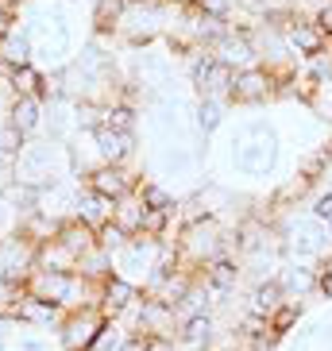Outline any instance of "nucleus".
<instances>
[{
  "label": "nucleus",
  "instance_id": "bb28decb",
  "mask_svg": "<svg viewBox=\"0 0 332 351\" xmlns=\"http://www.w3.org/2000/svg\"><path fill=\"white\" fill-rule=\"evenodd\" d=\"M35 267L39 270H78V258L58 243V239H47L35 247Z\"/></svg>",
  "mask_w": 332,
  "mask_h": 351
},
{
  "label": "nucleus",
  "instance_id": "e433bc0d",
  "mask_svg": "<svg viewBox=\"0 0 332 351\" xmlns=\"http://www.w3.org/2000/svg\"><path fill=\"white\" fill-rule=\"evenodd\" d=\"M16 228H20V217H16V213H12L4 201H0V236H12Z\"/></svg>",
  "mask_w": 332,
  "mask_h": 351
},
{
  "label": "nucleus",
  "instance_id": "f257e3e1",
  "mask_svg": "<svg viewBox=\"0 0 332 351\" xmlns=\"http://www.w3.org/2000/svg\"><path fill=\"white\" fill-rule=\"evenodd\" d=\"M282 135L270 120H248L239 124L228 139V166L232 174L248 178V182H263L274 178L282 166Z\"/></svg>",
  "mask_w": 332,
  "mask_h": 351
},
{
  "label": "nucleus",
  "instance_id": "4468645a",
  "mask_svg": "<svg viewBox=\"0 0 332 351\" xmlns=\"http://www.w3.org/2000/svg\"><path fill=\"white\" fill-rule=\"evenodd\" d=\"M139 293H143V289L132 286L128 278H120V274H108V278L101 282V298H97V309H101V317L120 320V317H124V313L135 305V301H139Z\"/></svg>",
  "mask_w": 332,
  "mask_h": 351
},
{
  "label": "nucleus",
  "instance_id": "473e14b6",
  "mask_svg": "<svg viewBox=\"0 0 332 351\" xmlns=\"http://www.w3.org/2000/svg\"><path fill=\"white\" fill-rule=\"evenodd\" d=\"M124 336H128V328L120 324V320H108V317H104L101 332H97V340H93V351H116L120 343H124Z\"/></svg>",
  "mask_w": 332,
  "mask_h": 351
},
{
  "label": "nucleus",
  "instance_id": "c9c22d12",
  "mask_svg": "<svg viewBox=\"0 0 332 351\" xmlns=\"http://www.w3.org/2000/svg\"><path fill=\"white\" fill-rule=\"evenodd\" d=\"M309 213H313L317 220H324V224H329V220H332V189H321V193L313 197Z\"/></svg>",
  "mask_w": 332,
  "mask_h": 351
},
{
  "label": "nucleus",
  "instance_id": "2eb2a0df",
  "mask_svg": "<svg viewBox=\"0 0 332 351\" xmlns=\"http://www.w3.org/2000/svg\"><path fill=\"white\" fill-rule=\"evenodd\" d=\"M217 336H220L217 317H213V313H198V317H186L182 324H178L174 343H178L182 351H209Z\"/></svg>",
  "mask_w": 332,
  "mask_h": 351
},
{
  "label": "nucleus",
  "instance_id": "423d86ee",
  "mask_svg": "<svg viewBox=\"0 0 332 351\" xmlns=\"http://www.w3.org/2000/svg\"><path fill=\"white\" fill-rule=\"evenodd\" d=\"M267 101H274V70L255 62L248 70L232 73L228 104H236V108H255V104H267Z\"/></svg>",
  "mask_w": 332,
  "mask_h": 351
},
{
  "label": "nucleus",
  "instance_id": "cd10ccee",
  "mask_svg": "<svg viewBox=\"0 0 332 351\" xmlns=\"http://www.w3.org/2000/svg\"><path fill=\"white\" fill-rule=\"evenodd\" d=\"M301 317H305V305H301L298 298H286L278 309L270 313V332H274L278 340H286V336H294V328H298Z\"/></svg>",
  "mask_w": 332,
  "mask_h": 351
},
{
  "label": "nucleus",
  "instance_id": "f3484780",
  "mask_svg": "<svg viewBox=\"0 0 332 351\" xmlns=\"http://www.w3.org/2000/svg\"><path fill=\"white\" fill-rule=\"evenodd\" d=\"M4 120H8L23 139H35L43 132V101L39 97H12L4 104Z\"/></svg>",
  "mask_w": 332,
  "mask_h": 351
},
{
  "label": "nucleus",
  "instance_id": "9d476101",
  "mask_svg": "<svg viewBox=\"0 0 332 351\" xmlns=\"http://www.w3.org/2000/svg\"><path fill=\"white\" fill-rule=\"evenodd\" d=\"M97 151V162H112V166H132L135 151H139V135L135 132H116V128H93L89 132Z\"/></svg>",
  "mask_w": 332,
  "mask_h": 351
},
{
  "label": "nucleus",
  "instance_id": "79ce46f5",
  "mask_svg": "<svg viewBox=\"0 0 332 351\" xmlns=\"http://www.w3.org/2000/svg\"><path fill=\"white\" fill-rule=\"evenodd\" d=\"M178 351H182V348H178Z\"/></svg>",
  "mask_w": 332,
  "mask_h": 351
},
{
  "label": "nucleus",
  "instance_id": "ea45409f",
  "mask_svg": "<svg viewBox=\"0 0 332 351\" xmlns=\"http://www.w3.org/2000/svg\"><path fill=\"white\" fill-rule=\"evenodd\" d=\"M12 23H16V16H12V12H8V8H4V4H0V35L8 32Z\"/></svg>",
  "mask_w": 332,
  "mask_h": 351
},
{
  "label": "nucleus",
  "instance_id": "7ed1b4c3",
  "mask_svg": "<svg viewBox=\"0 0 332 351\" xmlns=\"http://www.w3.org/2000/svg\"><path fill=\"white\" fill-rule=\"evenodd\" d=\"M278 243H282V255L286 258L321 263L332 251V232L313 213H286V220L278 224Z\"/></svg>",
  "mask_w": 332,
  "mask_h": 351
},
{
  "label": "nucleus",
  "instance_id": "c756f323",
  "mask_svg": "<svg viewBox=\"0 0 332 351\" xmlns=\"http://www.w3.org/2000/svg\"><path fill=\"white\" fill-rule=\"evenodd\" d=\"M78 274L82 278H89V282H97L101 286L108 274H112V255H104L101 247H93V251H85L82 258H78Z\"/></svg>",
  "mask_w": 332,
  "mask_h": 351
},
{
  "label": "nucleus",
  "instance_id": "72a5a7b5",
  "mask_svg": "<svg viewBox=\"0 0 332 351\" xmlns=\"http://www.w3.org/2000/svg\"><path fill=\"white\" fill-rule=\"evenodd\" d=\"M23 143H27V139H23V135L8 124V120H0V155H4V158H16Z\"/></svg>",
  "mask_w": 332,
  "mask_h": 351
},
{
  "label": "nucleus",
  "instance_id": "7c9ffc66",
  "mask_svg": "<svg viewBox=\"0 0 332 351\" xmlns=\"http://www.w3.org/2000/svg\"><path fill=\"white\" fill-rule=\"evenodd\" d=\"M112 220L124 228L128 236H139V228H143V205H139V197H124V201H116V213Z\"/></svg>",
  "mask_w": 332,
  "mask_h": 351
},
{
  "label": "nucleus",
  "instance_id": "393cba45",
  "mask_svg": "<svg viewBox=\"0 0 332 351\" xmlns=\"http://www.w3.org/2000/svg\"><path fill=\"white\" fill-rule=\"evenodd\" d=\"M4 85H8V97H39L43 93V70L35 62L16 66V70H8Z\"/></svg>",
  "mask_w": 332,
  "mask_h": 351
},
{
  "label": "nucleus",
  "instance_id": "2f4dec72",
  "mask_svg": "<svg viewBox=\"0 0 332 351\" xmlns=\"http://www.w3.org/2000/svg\"><path fill=\"white\" fill-rule=\"evenodd\" d=\"M128 239H132V236H128V232L116 224V220H108V224L97 228V247H101L104 255H120V251L128 247Z\"/></svg>",
  "mask_w": 332,
  "mask_h": 351
},
{
  "label": "nucleus",
  "instance_id": "9b49d317",
  "mask_svg": "<svg viewBox=\"0 0 332 351\" xmlns=\"http://www.w3.org/2000/svg\"><path fill=\"white\" fill-rule=\"evenodd\" d=\"M8 313L20 320L23 328H39V332H54L58 324H62V317H66L54 301H43V298H35V293H27V289L20 293V301H16Z\"/></svg>",
  "mask_w": 332,
  "mask_h": 351
},
{
  "label": "nucleus",
  "instance_id": "4c0bfd02",
  "mask_svg": "<svg viewBox=\"0 0 332 351\" xmlns=\"http://www.w3.org/2000/svg\"><path fill=\"white\" fill-rule=\"evenodd\" d=\"M143 351H178V343L174 340H163V336H147Z\"/></svg>",
  "mask_w": 332,
  "mask_h": 351
},
{
  "label": "nucleus",
  "instance_id": "f03ea898",
  "mask_svg": "<svg viewBox=\"0 0 332 351\" xmlns=\"http://www.w3.org/2000/svg\"><path fill=\"white\" fill-rule=\"evenodd\" d=\"M12 178L23 182V186H54V182H66L70 174V147L62 139H47V135H35L20 147V155L12 158Z\"/></svg>",
  "mask_w": 332,
  "mask_h": 351
},
{
  "label": "nucleus",
  "instance_id": "6e6552de",
  "mask_svg": "<svg viewBox=\"0 0 332 351\" xmlns=\"http://www.w3.org/2000/svg\"><path fill=\"white\" fill-rule=\"evenodd\" d=\"M35 270V243L23 239L20 232L0 236V282L4 286H23Z\"/></svg>",
  "mask_w": 332,
  "mask_h": 351
},
{
  "label": "nucleus",
  "instance_id": "39448f33",
  "mask_svg": "<svg viewBox=\"0 0 332 351\" xmlns=\"http://www.w3.org/2000/svg\"><path fill=\"white\" fill-rule=\"evenodd\" d=\"M104 317L97 305H85V309H73L62 317V324L54 328V340H58V351H93V340L101 332Z\"/></svg>",
  "mask_w": 332,
  "mask_h": 351
},
{
  "label": "nucleus",
  "instance_id": "aec40b11",
  "mask_svg": "<svg viewBox=\"0 0 332 351\" xmlns=\"http://www.w3.org/2000/svg\"><path fill=\"white\" fill-rule=\"evenodd\" d=\"M112 213H116V201H108V197H101V193H89V189L82 186V193H78V205H73V220H82L85 228H101V224H108L112 220Z\"/></svg>",
  "mask_w": 332,
  "mask_h": 351
},
{
  "label": "nucleus",
  "instance_id": "a878e982",
  "mask_svg": "<svg viewBox=\"0 0 332 351\" xmlns=\"http://www.w3.org/2000/svg\"><path fill=\"white\" fill-rule=\"evenodd\" d=\"M135 197H139V205H143V208H163V213H174V208H178L174 189H166L158 178H139Z\"/></svg>",
  "mask_w": 332,
  "mask_h": 351
},
{
  "label": "nucleus",
  "instance_id": "6ab92c4d",
  "mask_svg": "<svg viewBox=\"0 0 332 351\" xmlns=\"http://www.w3.org/2000/svg\"><path fill=\"white\" fill-rule=\"evenodd\" d=\"M32 62V35L23 23H12L8 32L0 35V66L4 70H16V66Z\"/></svg>",
  "mask_w": 332,
  "mask_h": 351
},
{
  "label": "nucleus",
  "instance_id": "1a4fd4ad",
  "mask_svg": "<svg viewBox=\"0 0 332 351\" xmlns=\"http://www.w3.org/2000/svg\"><path fill=\"white\" fill-rule=\"evenodd\" d=\"M82 186L89 189V193L108 197V201H124V197L135 193V186H139V174H135L132 166L101 162V166H93V170L82 178Z\"/></svg>",
  "mask_w": 332,
  "mask_h": 351
},
{
  "label": "nucleus",
  "instance_id": "b1692460",
  "mask_svg": "<svg viewBox=\"0 0 332 351\" xmlns=\"http://www.w3.org/2000/svg\"><path fill=\"white\" fill-rule=\"evenodd\" d=\"M286 351H332V320H313L286 343Z\"/></svg>",
  "mask_w": 332,
  "mask_h": 351
},
{
  "label": "nucleus",
  "instance_id": "37998d69",
  "mask_svg": "<svg viewBox=\"0 0 332 351\" xmlns=\"http://www.w3.org/2000/svg\"><path fill=\"white\" fill-rule=\"evenodd\" d=\"M236 351H239V348H236Z\"/></svg>",
  "mask_w": 332,
  "mask_h": 351
},
{
  "label": "nucleus",
  "instance_id": "f704fd0d",
  "mask_svg": "<svg viewBox=\"0 0 332 351\" xmlns=\"http://www.w3.org/2000/svg\"><path fill=\"white\" fill-rule=\"evenodd\" d=\"M198 8L205 16H220V20H232L239 8V0H198Z\"/></svg>",
  "mask_w": 332,
  "mask_h": 351
},
{
  "label": "nucleus",
  "instance_id": "0eeeda50",
  "mask_svg": "<svg viewBox=\"0 0 332 351\" xmlns=\"http://www.w3.org/2000/svg\"><path fill=\"white\" fill-rule=\"evenodd\" d=\"M286 43H290V54L298 58V62H309V58H317V54L329 51V35H324V27L313 16H301V12H290L286 16Z\"/></svg>",
  "mask_w": 332,
  "mask_h": 351
},
{
  "label": "nucleus",
  "instance_id": "58836bf2",
  "mask_svg": "<svg viewBox=\"0 0 332 351\" xmlns=\"http://www.w3.org/2000/svg\"><path fill=\"white\" fill-rule=\"evenodd\" d=\"M143 343H147V336H139V332H128L124 343H120L116 351H143Z\"/></svg>",
  "mask_w": 332,
  "mask_h": 351
},
{
  "label": "nucleus",
  "instance_id": "5701e85b",
  "mask_svg": "<svg viewBox=\"0 0 332 351\" xmlns=\"http://www.w3.org/2000/svg\"><path fill=\"white\" fill-rule=\"evenodd\" d=\"M282 301H286V293H282V286L274 278L255 282V286H251V293H248V309H244V313H255V317H267L270 320V313L278 309Z\"/></svg>",
  "mask_w": 332,
  "mask_h": 351
},
{
  "label": "nucleus",
  "instance_id": "ddd939ff",
  "mask_svg": "<svg viewBox=\"0 0 332 351\" xmlns=\"http://www.w3.org/2000/svg\"><path fill=\"white\" fill-rule=\"evenodd\" d=\"M239 278H244V263H239V255H217V258H209L205 267H201V282L213 289V298L217 301L228 298L232 289L239 286Z\"/></svg>",
  "mask_w": 332,
  "mask_h": 351
},
{
  "label": "nucleus",
  "instance_id": "412c9836",
  "mask_svg": "<svg viewBox=\"0 0 332 351\" xmlns=\"http://www.w3.org/2000/svg\"><path fill=\"white\" fill-rule=\"evenodd\" d=\"M54 239H58V243H62L73 258H82L85 251L97 247V232H93V228H85L82 220H73V217L58 224V236H54Z\"/></svg>",
  "mask_w": 332,
  "mask_h": 351
},
{
  "label": "nucleus",
  "instance_id": "c85d7f7f",
  "mask_svg": "<svg viewBox=\"0 0 332 351\" xmlns=\"http://www.w3.org/2000/svg\"><path fill=\"white\" fill-rule=\"evenodd\" d=\"M128 0H93V35H116V20L124 16Z\"/></svg>",
  "mask_w": 332,
  "mask_h": 351
},
{
  "label": "nucleus",
  "instance_id": "dca6fc26",
  "mask_svg": "<svg viewBox=\"0 0 332 351\" xmlns=\"http://www.w3.org/2000/svg\"><path fill=\"white\" fill-rule=\"evenodd\" d=\"M274 282L282 286V293L286 298H305V293H313L317 289V267L313 263H305V258H282L278 274H274Z\"/></svg>",
  "mask_w": 332,
  "mask_h": 351
},
{
  "label": "nucleus",
  "instance_id": "20e7f679",
  "mask_svg": "<svg viewBox=\"0 0 332 351\" xmlns=\"http://www.w3.org/2000/svg\"><path fill=\"white\" fill-rule=\"evenodd\" d=\"M158 243H163V239L143 236V232L132 236L128 239V247L120 251V255H112V274H120V278H128L132 286L143 289L147 278H151L155 267H158Z\"/></svg>",
  "mask_w": 332,
  "mask_h": 351
},
{
  "label": "nucleus",
  "instance_id": "4be33fe9",
  "mask_svg": "<svg viewBox=\"0 0 332 351\" xmlns=\"http://www.w3.org/2000/svg\"><path fill=\"white\" fill-rule=\"evenodd\" d=\"M97 128L135 132V128H139V108H135V101H124V97H116V101L101 104V124H97Z\"/></svg>",
  "mask_w": 332,
  "mask_h": 351
},
{
  "label": "nucleus",
  "instance_id": "f8f14e48",
  "mask_svg": "<svg viewBox=\"0 0 332 351\" xmlns=\"http://www.w3.org/2000/svg\"><path fill=\"white\" fill-rule=\"evenodd\" d=\"M209 51H213V58H217L220 66H228L232 73H236V70H248V66L259 62V54H255V43H251V35L244 32V27H232V32L224 35L220 43H213Z\"/></svg>",
  "mask_w": 332,
  "mask_h": 351
},
{
  "label": "nucleus",
  "instance_id": "a19ab883",
  "mask_svg": "<svg viewBox=\"0 0 332 351\" xmlns=\"http://www.w3.org/2000/svg\"><path fill=\"white\" fill-rule=\"evenodd\" d=\"M89 4H93V0H89Z\"/></svg>",
  "mask_w": 332,
  "mask_h": 351
},
{
  "label": "nucleus",
  "instance_id": "a211bd4d",
  "mask_svg": "<svg viewBox=\"0 0 332 351\" xmlns=\"http://www.w3.org/2000/svg\"><path fill=\"white\" fill-rule=\"evenodd\" d=\"M189 120H193V132L201 139L217 135L228 120V101H213V97H193V108H189Z\"/></svg>",
  "mask_w": 332,
  "mask_h": 351
}]
</instances>
